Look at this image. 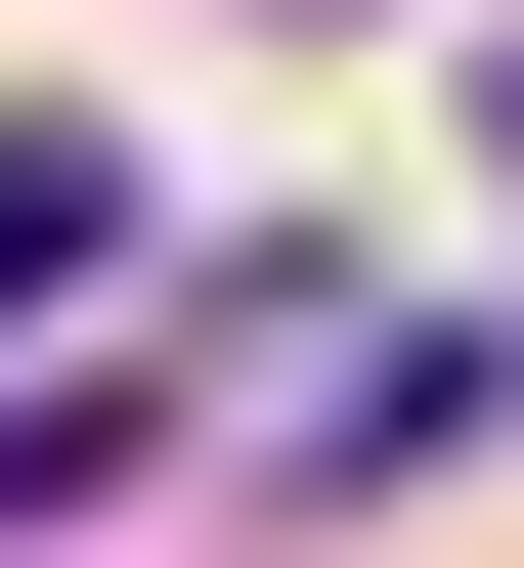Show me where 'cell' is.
<instances>
[{
  "label": "cell",
  "instance_id": "obj_1",
  "mask_svg": "<svg viewBox=\"0 0 524 568\" xmlns=\"http://www.w3.org/2000/svg\"><path fill=\"white\" fill-rule=\"evenodd\" d=\"M88 263H132V175H88V132H0V306H88Z\"/></svg>",
  "mask_w": 524,
  "mask_h": 568
}]
</instances>
